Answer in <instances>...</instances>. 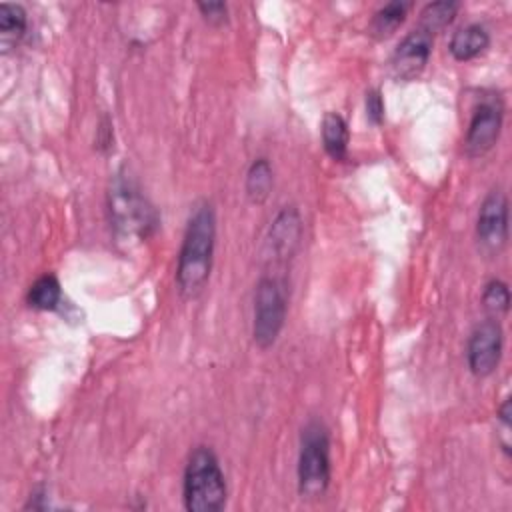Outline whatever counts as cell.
<instances>
[{
  "label": "cell",
  "mask_w": 512,
  "mask_h": 512,
  "mask_svg": "<svg viewBox=\"0 0 512 512\" xmlns=\"http://www.w3.org/2000/svg\"><path fill=\"white\" fill-rule=\"evenodd\" d=\"M274 184V172L268 158H256L246 172L244 190L252 204H264L272 192Z\"/></svg>",
  "instance_id": "cell-14"
},
{
  "label": "cell",
  "mask_w": 512,
  "mask_h": 512,
  "mask_svg": "<svg viewBox=\"0 0 512 512\" xmlns=\"http://www.w3.org/2000/svg\"><path fill=\"white\" fill-rule=\"evenodd\" d=\"M108 218L120 242L148 240L160 224L158 210L142 194L140 186L124 172H118L108 188Z\"/></svg>",
  "instance_id": "cell-2"
},
{
  "label": "cell",
  "mask_w": 512,
  "mask_h": 512,
  "mask_svg": "<svg viewBox=\"0 0 512 512\" xmlns=\"http://www.w3.org/2000/svg\"><path fill=\"white\" fill-rule=\"evenodd\" d=\"M228 496L226 478L218 456L210 446H196L186 460L182 476V500L190 512H218Z\"/></svg>",
  "instance_id": "cell-3"
},
{
  "label": "cell",
  "mask_w": 512,
  "mask_h": 512,
  "mask_svg": "<svg viewBox=\"0 0 512 512\" xmlns=\"http://www.w3.org/2000/svg\"><path fill=\"white\" fill-rule=\"evenodd\" d=\"M482 304L492 314H506L510 308V290L508 284L500 278H492L486 282L482 290Z\"/></svg>",
  "instance_id": "cell-18"
},
{
  "label": "cell",
  "mask_w": 512,
  "mask_h": 512,
  "mask_svg": "<svg viewBox=\"0 0 512 512\" xmlns=\"http://www.w3.org/2000/svg\"><path fill=\"white\" fill-rule=\"evenodd\" d=\"M432 44H434V36L428 34L422 28H414L410 30L394 48L392 58H390V72L396 80L402 82H410L416 80L430 56H432Z\"/></svg>",
  "instance_id": "cell-9"
},
{
  "label": "cell",
  "mask_w": 512,
  "mask_h": 512,
  "mask_svg": "<svg viewBox=\"0 0 512 512\" xmlns=\"http://www.w3.org/2000/svg\"><path fill=\"white\" fill-rule=\"evenodd\" d=\"M320 134H322V144L324 150L330 158L342 162L348 156V124L346 120L338 114V112H328L322 118V126H320Z\"/></svg>",
  "instance_id": "cell-13"
},
{
  "label": "cell",
  "mask_w": 512,
  "mask_h": 512,
  "mask_svg": "<svg viewBox=\"0 0 512 512\" xmlns=\"http://www.w3.org/2000/svg\"><path fill=\"white\" fill-rule=\"evenodd\" d=\"M196 6L210 24H222L228 18V6L224 2H198Z\"/></svg>",
  "instance_id": "cell-20"
},
{
  "label": "cell",
  "mask_w": 512,
  "mask_h": 512,
  "mask_svg": "<svg viewBox=\"0 0 512 512\" xmlns=\"http://www.w3.org/2000/svg\"><path fill=\"white\" fill-rule=\"evenodd\" d=\"M28 28V14L20 4L2 2L0 4V48L2 52L14 50Z\"/></svg>",
  "instance_id": "cell-12"
},
{
  "label": "cell",
  "mask_w": 512,
  "mask_h": 512,
  "mask_svg": "<svg viewBox=\"0 0 512 512\" xmlns=\"http://www.w3.org/2000/svg\"><path fill=\"white\" fill-rule=\"evenodd\" d=\"M504 124V104L498 94L482 96L472 108V116L464 136V150L468 156L478 158L488 154L502 132Z\"/></svg>",
  "instance_id": "cell-6"
},
{
  "label": "cell",
  "mask_w": 512,
  "mask_h": 512,
  "mask_svg": "<svg viewBox=\"0 0 512 512\" xmlns=\"http://www.w3.org/2000/svg\"><path fill=\"white\" fill-rule=\"evenodd\" d=\"M458 8H460V4H458V2H452V0L430 2V4H426V6L422 8V12H420V24H418V28H422V30H426L428 34L434 36L438 30L446 28V26L454 20Z\"/></svg>",
  "instance_id": "cell-17"
},
{
  "label": "cell",
  "mask_w": 512,
  "mask_h": 512,
  "mask_svg": "<svg viewBox=\"0 0 512 512\" xmlns=\"http://www.w3.org/2000/svg\"><path fill=\"white\" fill-rule=\"evenodd\" d=\"M302 236L300 214L294 206H284L270 224L268 230V250L274 260H288L294 256Z\"/></svg>",
  "instance_id": "cell-10"
},
{
  "label": "cell",
  "mask_w": 512,
  "mask_h": 512,
  "mask_svg": "<svg viewBox=\"0 0 512 512\" xmlns=\"http://www.w3.org/2000/svg\"><path fill=\"white\" fill-rule=\"evenodd\" d=\"M476 238L484 252H500L508 240V198L500 188H492L478 210Z\"/></svg>",
  "instance_id": "cell-8"
},
{
  "label": "cell",
  "mask_w": 512,
  "mask_h": 512,
  "mask_svg": "<svg viewBox=\"0 0 512 512\" xmlns=\"http://www.w3.org/2000/svg\"><path fill=\"white\" fill-rule=\"evenodd\" d=\"M298 492L302 498H322L330 486V436L320 420H310L300 434Z\"/></svg>",
  "instance_id": "cell-4"
},
{
  "label": "cell",
  "mask_w": 512,
  "mask_h": 512,
  "mask_svg": "<svg viewBox=\"0 0 512 512\" xmlns=\"http://www.w3.org/2000/svg\"><path fill=\"white\" fill-rule=\"evenodd\" d=\"M408 10H410V4L400 0L380 6L370 20V32L376 38H388L406 20Z\"/></svg>",
  "instance_id": "cell-16"
},
{
  "label": "cell",
  "mask_w": 512,
  "mask_h": 512,
  "mask_svg": "<svg viewBox=\"0 0 512 512\" xmlns=\"http://www.w3.org/2000/svg\"><path fill=\"white\" fill-rule=\"evenodd\" d=\"M214 246H216V214L212 204L202 200L194 204L188 216L182 246L178 252L176 286L182 298L194 300L204 292L212 272Z\"/></svg>",
  "instance_id": "cell-1"
},
{
  "label": "cell",
  "mask_w": 512,
  "mask_h": 512,
  "mask_svg": "<svg viewBox=\"0 0 512 512\" xmlns=\"http://www.w3.org/2000/svg\"><path fill=\"white\" fill-rule=\"evenodd\" d=\"M504 348V332L498 320L488 318L474 326L466 342V362L474 376L486 378L490 376L502 358Z\"/></svg>",
  "instance_id": "cell-7"
},
{
  "label": "cell",
  "mask_w": 512,
  "mask_h": 512,
  "mask_svg": "<svg viewBox=\"0 0 512 512\" xmlns=\"http://www.w3.org/2000/svg\"><path fill=\"white\" fill-rule=\"evenodd\" d=\"M62 298V288L60 282L54 274H44L40 278H36L26 294V302L30 308L34 310H54L60 304Z\"/></svg>",
  "instance_id": "cell-15"
},
{
  "label": "cell",
  "mask_w": 512,
  "mask_h": 512,
  "mask_svg": "<svg viewBox=\"0 0 512 512\" xmlns=\"http://www.w3.org/2000/svg\"><path fill=\"white\" fill-rule=\"evenodd\" d=\"M490 46V34L486 30V26L472 22L466 24L462 28H458L448 42V52L452 54L454 60L458 62H468L478 58L480 54L486 52V48Z\"/></svg>",
  "instance_id": "cell-11"
},
{
  "label": "cell",
  "mask_w": 512,
  "mask_h": 512,
  "mask_svg": "<svg viewBox=\"0 0 512 512\" xmlns=\"http://www.w3.org/2000/svg\"><path fill=\"white\" fill-rule=\"evenodd\" d=\"M288 290L286 280L280 276H262L254 292V316L252 338L258 348H270L286 322Z\"/></svg>",
  "instance_id": "cell-5"
},
{
  "label": "cell",
  "mask_w": 512,
  "mask_h": 512,
  "mask_svg": "<svg viewBox=\"0 0 512 512\" xmlns=\"http://www.w3.org/2000/svg\"><path fill=\"white\" fill-rule=\"evenodd\" d=\"M366 116L368 120L374 124V126H380L384 122V100H382V94L380 90L372 88L366 92Z\"/></svg>",
  "instance_id": "cell-19"
}]
</instances>
